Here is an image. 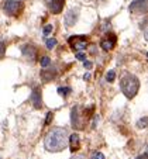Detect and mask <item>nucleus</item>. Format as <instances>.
<instances>
[{"mask_svg": "<svg viewBox=\"0 0 148 159\" xmlns=\"http://www.w3.org/2000/svg\"><path fill=\"white\" fill-rule=\"evenodd\" d=\"M68 147V132L63 128H55L45 137V148L49 152H61Z\"/></svg>", "mask_w": 148, "mask_h": 159, "instance_id": "obj_1", "label": "nucleus"}, {"mask_svg": "<svg viewBox=\"0 0 148 159\" xmlns=\"http://www.w3.org/2000/svg\"><path fill=\"white\" fill-rule=\"evenodd\" d=\"M120 87L123 94H126V97L133 99L140 89V80L134 75H126L120 80Z\"/></svg>", "mask_w": 148, "mask_h": 159, "instance_id": "obj_2", "label": "nucleus"}, {"mask_svg": "<svg viewBox=\"0 0 148 159\" xmlns=\"http://www.w3.org/2000/svg\"><path fill=\"white\" fill-rule=\"evenodd\" d=\"M71 116H72V125L76 129H83L86 120H88V117H85V116H88V113L86 111L82 113V108L79 106H76V107L72 108V114Z\"/></svg>", "mask_w": 148, "mask_h": 159, "instance_id": "obj_3", "label": "nucleus"}, {"mask_svg": "<svg viewBox=\"0 0 148 159\" xmlns=\"http://www.w3.org/2000/svg\"><path fill=\"white\" fill-rule=\"evenodd\" d=\"M3 9H4V11L7 13V16L16 17V16H18L20 11L23 10V3L17 2V0H6Z\"/></svg>", "mask_w": 148, "mask_h": 159, "instance_id": "obj_4", "label": "nucleus"}, {"mask_svg": "<svg viewBox=\"0 0 148 159\" xmlns=\"http://www.w3.org/2000/svg\"><path fill=\"white\" fill-rule=\"evenodd\" d=\"M68 42H69L73 51H83L88 45V39L85 35H73L68 39Z\"/></svg>", "mask_w": 148, "mask_h": 159, "instance_id": "obj_5", "label": "nucleus"}, {"mask_svg": "<svg viewBox=\"0 0 148 159\" xmlns=\"http://www.w3.org/2000/svg\"><path fill=\"white\" fill-rule=\"evenodd\" d=\"M78 17H79V9H71L65 16V25L67 27L75 25L76 21H78Z\"/></svg>", "mask_w": 148, "mask_h": 159, "instance_id": "obj_6", "label": "nucleus"}, {"mask_svg": "<svg viewBox=\"0 0 148 159\" xmlns=\"http://www.w3.org/2000/svg\"><path fill=\"white\" fill-rule=\"evenodd\" d=\"M131 13H147V0H137L130 4Z\"/></svg>", "mask_w": 148, "mask_h": 159, "instance_id": "obj_7", "label": "nucleus"}, {"mask_svg": "<svg viewBox=\"0 0 148 159\" xmlns=\"http://www.w3.org/2000/svg\"><path fill=\"white\" fill-rule=\"evenodd\" d=\"M114 45H116V35H113V34H110V35H107L106 38H103L102 42H100V47H102L104 51L113 49Z\"/></svg>", "mask_w": 148, "mask_h": 159, "instance_id": "obj_8", "label": "nucleus"}, {"mask_svg": "<svg viewBox=\"0 0 148 159\" xmlns=\"http://www.w3.org/2000/svg\"><path fill=\"white\" fill-rule=\"evenodd\" d=\"M31 103L35 108L42 107V100H41V89L39 87H34L33 93H31Z\"/></svg>", "mask_w": 148, "mask_h": 159, "instance_id": "obj_9", "label": "nucleus"}, {"mask_svg": "<svg viewBox=\"0 0 148 159\" xmlns=\"http://www.w3.org/2000/svg\"><path fill=\"white\" fill-rule=\"evenodd\" d=\"M63 4H65V0H51L48 3L49 11H51L52 14H59L63 9Z\"/></svg>", "mask_w": 148, "mask_h": 159, "instance_id": "obj_10", "label": "nucleus"}, {"mask_svg": "<svg viewBox=\"0 0 148 159\" xmlns=\"http://www.w3.org/2000/svg\"><path fill=\"white\" fill-rule=\"evenodd\" d=\"M23 54H24V57L27 58V59L34 61L37 57V49L34 48L33 45H24V47H23Z\"/></svg>", "mask_w": 148, "mask_h": 159, "instance_id": "obj_11", "label": "nucleus"}, {"mask_svg": "<svg viewBox=\"0 0 148 159\" xmlns=\"http://www.w3.org/2000/svg\"><path fill=\"white\" fill-rule=\"evenodd\" d=\"M41 80L42 82H49L57 76V70L55 69H47V70H42L41 72Z\"/></svg>", "mask_w": 148, "mask_h": 159, "instance_id": "obj_12", "label": "nucleus"}, {"mask_svg": "<svg viewBox=\"0 0 148 159\" xmlns=\"http://www.w3.org/2000/svg\"><path fill=\"white\" fill-rule=\"evenodd\" d=\"M68 142L71 144V149L75 152V151L79 149V147H81V139H79V135L78 134H72L69 137V139H68Z\"/></svg>", "mask_w": 148, "mask_h": 159, "instance_id": "obj_13", "label": "nucleus"}, {"mask_svg": "<svg viewBox=\"0 0 148 159\" xmlns=\"http://www.w3.org/2000/svg\"><path fill=\"white\" fill-rule=\"evenodd\" d=\"M39 63H41L42 68H47V66L51 65V59H49L48 57H42V58H41V61H39Z\"/></svg>", "mask_w": 148, "mask_h": 159, "instance_id": "obj_14", "label": "nucleus"}, {"mask_svg": "<svg viewBox=\"0 0 148 159\" xmlns=\"http://www.w3.org/2000/svg\"><path fill=\"white\" fill-rule=\"evenodd\" d=\"M45 44H47V48H48V49H52L55 45H57V39H55V38H48Z\"/></svg>", "mask_w": 148, "mask_h": 159, "instance_id": "obj_15", "label": "nucleus"}, {"mask_svg": "<svg viewBox=\"0 0 148 159\" xmlns=\"http://www.w3.org/2000/svg\"><path fill=\"white\" fill-rule=\"evenodd\" d=\"M72 90H71V87H59L58 89V93L61 94V96H67L68 93H71Z\"/></svg>", "mask_w": 148, "mask_h": 159, "instance_id": "obj_16", "label": "nucleus"}, {"mask_svg": "<svg viewBox=\"0 0 148 159\" xmlns=\"http://www.w3.org/2000/svg\"><path fill=\"white\" fill-rule=\"evenodd\" d=\"M114 79H116V73L113 72V70H110V72L106 75V80H107V82H113Z\"/></svg>", "mask_w": 148, "mask_h": 159, "instance_id": "obj_17", "label": "nucleus"}, {"mask_svg": "<svg viewBox=\"0 0 148 159\" xmlns=\"http://www.w3.org/2000/svg\"><path fill=\"white\" fill-rule=\"evenodd\" d=\"M4 52H6V44L3 41H0V58L4 57Z\"/></svg>", "mask_w": 148, "mask_h": 159, "instance_id": "obj_18", "label": "nucleus"}, {"mask_svg": "<svg viewBox=\"0 0 148 159\" xmlns=\"http://www.w3.org/2000/svg\"><path fill=\"white\" fill-rule=\"evenodd\" d=\"M52 28H54V27H52L51 24L45 25V27H44V30H42V33H44V35H48V34H49V33H51V31H52Z\"/></svg>", "mask_w": 148, "mask_h": 159, "instance_id": "obj_19", "label": "nucleus"}, {"mask_svg": "<svg viewBox=\"0 0 148 159\" xmlns=\"http://www.w3.org/2000/svg\"><path fill=\"white\" fill-rule=\"evenodd\" d=\"M92 159H106V158H104V155H103L102 152H93Z\"/></svg>", "mask_w": 148, "mask_h": 159, "instance_id": "obj_20", "label": "nucleus"}, {"mask_svg": "<svg viewBox=\"0 0 148 159\" xmlns=\"http://www.w3.org/2000/svg\"><path fill=\"white\" fill-rule=\"evenodd\" d=\"M138 127H142V128H145V127H147V117H144L142 120H140Z\"/></svg>", "mask_w": 148, "mask_h": 159, "instance_id": "obj_21", "label": "nucleus"}, {"mask_svg": "<svg viewBox=\"0 0 148 159\" xmlns=\"http://www.w3.org/2000/svg\"><path fill=\"white\" fill-rule=\"evenodd\" d=\"M54 117L52 116V113H48V116H47V121H45V124H49V121H51V118Z\"/></svg>", "mask_w": 148, "mask_h": 159, "instance_id": "obj_22", "label": "nucleus"}, {"mask_svg": "<svg viewBox=\"0 0 148 159\" xmlns=\"http://www.w3.org/2000/svg\"><path fill=\"white\" fill-rule=\"evenodd\" d=\"M76 58H78V59H81V61H85V55L81 54V52H78V54H76Z\"/></svg>", "mask_w": 148, "mask_h": 159, "instance_id": "obj_23", "label": "nucleus"}, {"mask_svg": "<svg viewBox=\"0 0 148 159\" xmlns=\"http://www.w3.org/2000/svg\"><path fill=\"white\" fill-rule=\"evenodd\" d=\"M83 66L86 68V69H90V68H92V63L90 62H83Z\"/></svg>", "mask_w": 148, "mask_h": 159, "instance_id": "obj_24", "label": "nucleus"}, {"mask_svg": "<svg viewBox=\"0 0 148 159\" xmlns=\"http://www.w3.org/2000/svg\"><path fill=\"white\" fill-rule=\"evenodd\" d=\"M147 156H148V155H147V152H144V153H142V155H140L137 159H147Z\"/></svg>", "mask_w": 148, "mask_h": 159, "instance_id": "obj_25", "label": "nucleus"}, {"mask_svg": "<svg viewBox=\"0 0 148 159\" xmlns=\"http://www.w3.org/2000/svg\"><path fill=\"white\" fill-rule=\"evenodd\" d=\"M71 159H85V156H82V155H78V156H73V158H71Z\"/></svg>", "mask_w": 148, "mask_h": 159, "instance_id": "obj_26", "label": "nucleus"}]
</instances>
